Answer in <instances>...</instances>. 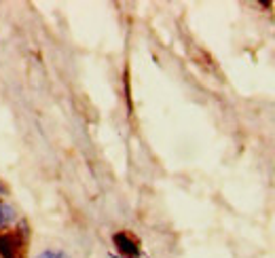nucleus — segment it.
Returning <instances> with one entry per match:
<instances>
[{
    "label": "nucleus",
    "mask_w": 275,
    "mask_h": 258,
    "mask_svg": "<svg viewBox=\"0 0 275 258\" xmlns=\"http://www.w3.org/2000/svg\"><path fill=\"white\" fill-rule=\"evenodd\" d=\"M0 193H3V184H0Z\"/></svg>",
    "instance_id": "nucleus-5"
},
{
    "label": "nucleus",
    "mask_w": 275,
    "mask_h": 258,
    "mask_svg": "<svg viewBox=\"0 0 275 258\" xmlns=\"http://www.w3.org/2000/svg\"><path fill=\"white\" fill-rule=\"evenodd\" d=\"M38 258H68L64 252H53V250H49V252H43Z\"/></svg>",
    "instance_id": "nucleus-4"
},
{
    "label": "nucleus",
    "mask_w": 275,
    "mask_h": 258,
    "mask_svg": "<svg viewBox=\"0 0 275 258\" xmlns=\"http://www.w3.org/2000/svg\"><path fill=\"white\" fill-rule=\"evenodd\" d=\"M114 245L119 248V252L125 254L127 258H138L140 256V248H138L136 239H131L127 233H116V235H114Z\"/></svg>",
    "instance_id": "nucleus-2"
},
{
    "label": "nucleus",
    "mask_w": 275,
    "mask_h": 258,
    "mask_svg": "<svg viewBox=\"0 0 275 258\" xmlns=\"http://www.w3.org/2000/svg\"><path fill=\"white\" fill-rule=\"evenodd\" d=\"M23 235L21 233H5L0 235V256L3 258H21Z\"/></svg>",
    "instance_id": "nucleus-1"
},
{
    "label": "nucleus",
    "mask_w": 275,
    "mask_h": 258,
    "mask_svg": "<svg viewBox=\"0 0 275 258\" xmlns=\"http://www.w3.org/2000/svg\"><path fill=\"white\" fill-rule=\"evenodd\" d=\"M11 220H13V209H11L9 205H5V203H0V227L9 225Z\"/></svg>",
    "instance_id": "nucleus-3"
}]
</instances>
